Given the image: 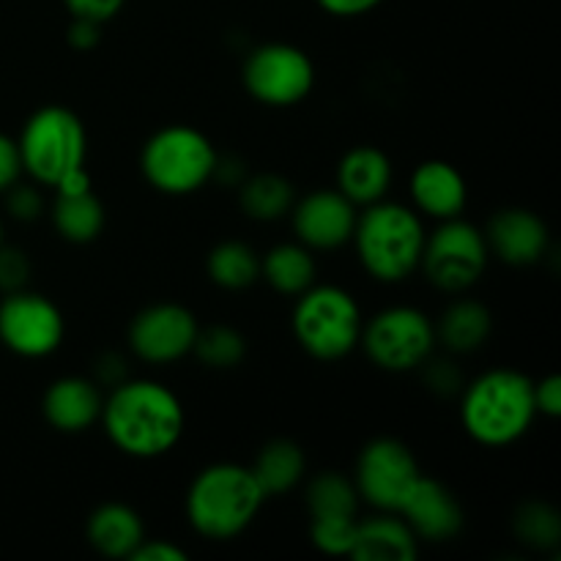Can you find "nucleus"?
I'll return each instance as SVG.
<instances>
[{
    "instance_id": "f257e3e1",
    "label": "nucleus",
    "mask_w": 561,
    "mask_h": 561,
    "mask_svg": "<svg viewBox=\"0 0 561 561\" xmlns=\"http://www.w3.org/2000/svg\"><path fill=\"white\" fill-rule=\"evenodd\" d=\"M99 420L121 453L142 460L168 455L184 433L179 398L164 383L148 378L115 383Z\"/></svg>"
},
{
    "instance_id": "f03ea898",
    "label": "nucleus",
    "mask_w": 561,
    "mask_h": 561,
    "mask_svg": "<svg viewBox=\"0 0 561 561\" xmlns=\"http://www.w3.org/2000/svg\"><path fill=\"white\" fill-rule=\"evenodd\" d=\"M535 416V381L518 370L482 373L460 400L463 431L482 447L515 444L526 436Z\"/></svg>"
},
{
    "instance_id": "7ed1b4c3",
    "label": "nucleus",
    "mask_w": 561,
    "mask_h": 561,
    "mask_svg": "<svg viewBox=\"0 0 561 561\" xmlns=\"http://www.w3.org/2000/svg\"><path fill=\"white\" fill-rule=\"evenodd\" d=\"M263 496L247 466L214 463L192 480L186 491V518L206 540H233L261 513Z\"/></svg>"
},
{
    "instance_id": "20e7f679",
    "label": "nucleus",
    "mask_w": 561,
    "mask_h": 561,
    "mask_svg": "<svg viewBox=\"0 0 561 561\" xmlns=\"http://www.w3.org/2000/svg\"><path fill=\"white\" fill-rule=\"evenodd\" d=\"M422 219L400 203L378 201L356 217L354 244L362 266L378 283H403L420 268L425 250Z\"/></svg>"
},
{
    "instance_id": "39448f33",
    "label": "nucleus",
    "mask_w": 561,
    "mask_h": 561,
    "mask_svg": "<svg viewBox=\"0 0 561 561\" xmlns=\"http://www.w3.org/2000/svg\"><path fill=\"white\" fill-rule=\"evenodd\" d=\"M362 312L354 296L337 285H310L294 310V334L321 362L348 356L362 340Z\"/></svg>"
},
{
    "instance_id": "423d86ee",
    "label": "nucleus",
    "mask_w": 561,
    "mask_h": 561,
    "mask_svg": "<svg viewBox=\"0 0 561 561\" xmlns=\"http://www.w3.org/2000/svg\"><path fill=\"white\" fill-rule=\"evenodd\" d=\"M16 146L22 170L44 186H58L66 175L85 168V126L66 107L36 110Z\"/></svg>"
},
{
    "instance_id": "0eeeda50",
    "label": "nucleus",
    "mask_w": 561,
    "mask_h": 561,
    "mask_svg": "<svg viewBox=\"0 0 561 561\" xmlns=\"http://www.w3.org/2000/svg\"><path fill=\"white\" fill-rule=\"evenodd\" d=\"M217 151L203 131L168 126L146 142L140 157L142 175L164 195H192L214 179Z\"/></svg>"
},
{
    "instance_id": "6e6552de",
    "label": "nucleus",
    "mask_w": 561,
    "mask_h": 561,
    "mask_svg": "<svg viewBox=\"0 0 561 561\" xmlns=\"http://www.w3.org/2000/svg\"><path fill=\"white\" fill-rule=\"evenodd\" d=\"M359 343H365L367 356L376 367L387 373H405L431 359L436 327L416 307H389L362 327Z\"/></svg>"
},
{
    "instance_id": "1a4fd4ad",
    "label": "nucleus",
    "mask_w": 561,
    "mask_h": 561,
    "mask_svg": "<svg viewBox=\"0 0 561 561\" xmlns=\"http://www.w3.org/2000/svg\"><path fill=\"white\" fill-rule=\"evenodd\" d=\"M488 241L482 230L463 219H444L442 228L425 239L420 266L427 279L447 294L469 290L488 266Z\"/></svg>"
},
{
    "instance_id": "9d476101",
    "label": "nucleus",
    "mask_w": 561,
    "mask_h": 561,
    "mask_svg": "<svg viewBox=\"0 0 561 561\" xmlns=\"http://www.w3.org/2000/svg\"><path fill=\"white\" fill-rule=\"evenodd\" d=\"M316 85V66L305 49L272 42L252 49L244 64V88L268 107H294L305 102Z\"/></svg>"
},
{
    "instance_id": "9b49d317",
    "label": "nucleus",
    "mask_w": 561,
    "mask_h": 561,
    "mask_svg": "<svg viewBox=\"0 0 561 561\" xmlns=\"http://www.w3.org/2000/svg\"><path fill=\"white\" fill-rule=\"evenodd\" d=\"M414 453L398 438H373L356 460L354 485L359 499L381 513H400L420 480Z\"/></svg>"
},
{
    "instance_id": "f8f14e48",
    "label": "nucleus",
    "mask_w": 561,
    "mask_h": 561,
    "mask_svg": "<svg viewBox=\"0 0 561 561\" xmlns=\"http://www.w3.org/2000/svg\"><path fill=\"white\" fill-rule=\"evenodd\" d=\"M310 540L329 557H348L359 526V493L348 477L323 471L307 488Z\"/></svg>"
},
{
    "instance_id": "ddd939ff",
    "label": "nucleus",
    "mask_w": 561,
    "mask_h": 561,
    "mask_svg": "<svg viewBox=\"0 0 561 561\" xmlns=\"http://www.w3.org/2000/svg\"><path fill=\"white\" fill-rule=\"evenodd\" d=\"M0 340L14 354L38 359L64 343V316L42 294L14 290L0 305Z\"/></svg>"
},
{
    "instance_id": "4468645a",
    "label": "nucleus",
    "mask_w": 561,
    "mask_h": 561,
    "mask_svg": "<svg viewBox=\"0 0 561 561\" xmlns=\"http://www.w3.org/2000/svg\"><path fill=\"white\" fill-rule=\"evenodd\" d=\"M197 329V318L186 307L162 301L137 312L129 327V345L137 359L148 365H173L192 354Z\"/></svg>"
},
{
    "instance_id": "2eb2a0df",
    "label": "nucleus",
    "mask_w": 561,
    "mask_h": 561,
    "mask_svg": "<svg viewBox=\"0 0 561 561\" xmlns=\"http://www.w3.org/2000/svg\"><path fill=\"white\" fill-rule=\"evenodd\" d=\"M294 230L307 250H337L354 239L356 206L340 190H318L290 208Z\"/></svg>"
},
{
    "instance_id": "dca6fc26",
    "label": "nucleus",
    "mask_w": 561,
    "mask_h": 561,
    "mask_svg": "<svg viewBox=\"0 0 561 561\" xmlns=\"http://www.w3.org/2000/svg\"><path fill=\"white\" fill-rule=\"evenodd\" d=\"M398 515H403L416 540L444 542L458 537L463 529V510H460L458 499L447 485L431 480V477L416 480Z\"/></svg>"
},
{
    "instance_id": "f3484780",
    "label": "nucleus",
    "mask_w": 561,
    "mask_h": 561,
    "mask_svg": "<svg viewBox=\"0 0 561 561\" xmlns=\"http://www.w3.org/2000/svg\"><path fill=\"white\" fill-rule=\"evenodd\" d=\"M488 250L510 266H531L548 250V228L529 208H504L488 225Z\"/></svg>"
},
{
    "instance_id": "a211bd4d",
    "label": "nucleus",
    "mask_w": 561,
    "mask_h": 561,
    "mask_svg": "<svg viewBox=\"0 0 561 561\" xmlns=\"http://www.w3.org/2000/svg\"><path fill=\"white\" fill-rule=\"evenodd\" d=\"M411 197L422 214L444 222L463 214L469 190L458 168L442 159H427L411 175Z\"/></svg>"
},
{
    "instance_id": "6ab92c4d",
    "label": "nucleus",
    "mask_w": 561,
    "mask_h": 561,
    "mask_svg": "<svg viewBox=\"0 0 561 561\" xmlns=\"http://www.w3.org/2000/svg\"><path fill=\"white\" fill-rule=\"evenodd\" d=\"M102 392L80 376L58 378L44 394V416L60 433H82L102 416Z\"/></svg>"
},
{
    "instance_id": "aec40b11",
    "label": "nucleus",
    "mask_w": 561,
    "mask_h": 561,
    "mask_svg": "<svg viewBox=\"0 0 561 561\" xmlns=\"http://www.w3.org/2000/svg\"><path fill=\"white\" fill-rule=\"evenodd\" d=\"M392 184V162L376 146L351 148L337 168V190L354 206H373L383 201Z\"/></svg>"
},
{
    "instance_id": "412c9836",
    "label": "nucleus",
    "mask_w": 561,
    "mask_h": 561,
    "mask_svg": "<svg viewBox=\"0 0 561 561\" xmlns=\"http://www.w3.org/2000/svg\"><path fill=\"white\" fill-rule=\"evenodd\" d=\"M348 557L356 561H414L420 557V540L394 513L376 515L359 520Z\"/></svg>"
},
{
    "instance_id": "4be33fe9",
    "label": "nucleus",
    "mask_w": 561,
    "mask_h": 561,
    "mask_svg": "<svg viewBox=\"0 0 561 561\" xmlns=\"http://www.w3.org/2000/svg\"><path fill=\"white\" fill-rule=\"evenodd\" d=\"M88 540L102 557L131 559V553L146 540V526L129 504L110 502L93 510L88 518Z\"/></svg>"
},
{
    "instance_id": "5701e85b",
    "label": "nucleus",
    "mask_w": 561,
    "mask_h": 561,
    "mask_svg": "<svg viewBox=\"0 0 561 561\" xmlns=\"http://www.w3.org/2000/svg\"><path fill=\"white\" fill-rule=\"evenodd\" d=\"M305 469L307 460L299 444L288 442V438H274L261 449L255 466H252V474H255L263 496L272 499L294 491L305 477Z\"/></svg>"
},
{
    "instance_id": "b1692460",
    "label": "nucleus",
    "mask_w": 561,
    "mask_h": 561,
    "mask_svg": "<svg viewBox=\"0 0 561 561\" xmlns=\"http://www.w3.org/2000/svg\"><path fill=\"white\" fill-rule=\"evenodd\" d=\"M53 222L66 241L88 244L104 228V206L91 186L85 190H58L53 206Z\"/></svg>"
},
{
    "instance_id": "393cba45",
    "label": "nucleus",
    "mask_w": 561,
    "mask_h": 561,
    "mask_svg": "<svg viewBox=\"0 0 561 561\" xmlns=\"http://www.w3.org/2000/svg\"><path fill=\"white\" fill-rule=\"evenodd\" d=\"M493 318L485 305L474 299L455 301L447 312L442 316L436 329V337L447 345L453 354H471V351L482 348L485 340L491 337Z\"/></svg>"
},
{
    "instance_id": "a878e982",
    "label": "nucleus",
    "mask_w": 561,
    "mask_h": 561,
    "mask_svg": "<svg viewBox=\"0 0 561 561\" xmlns=\"http://www.w3.org/2000/svg\"><path fill=\"white\" fill-rule=\"evenodd\" d=\"M261 277L277 294L299 296L316 285V257L305 244H279L261 261Z\"/></svg>"
},
{
    "instance_id": "bb28decb",
    "label": "nucleus",
    "mask_w": 561,
    "mask_h": 561,
    "mask_svg": "<svg viewBox=\"0 0 561 561\" xmlns=\"http://www.w3.org/2000/svg\"><path fill=\"white\" fill-rule=\"evenodd\" d=\"M296 203V192L288 179L277 173L252 175L241 184V208L247 217L257 222H274V219L290 214Z\"/></svg>"
},
{
    "instance_id": "cd10ccee",
    "label": "nucleus",
    "mask_w": 561,
    "mask_h": 561,
    "mask_svg": "<svg viewBox=\"0 0 561 561\" xmlns=\"http://www.w3.org/2000/svg\"><path fill=\"white\" fill-rule=\"evenodd\" d=\"M208 277L225 290H244L261 277V257L244 241H222L208 255Z\"/></svg>"
},
{
    "instance_id": "c85d7f7f",
    "label": "nucleus",
    "mask_w": 561,
    "mask_h": 561,
    "mask_svg": "<svg viewBox=\"0 0 561 561\" xmlns=\"http://www.w3.org/2000/svg\"><path fill=\"white\" fill-rule=\"evenodd\" d=\"M192 351L211 370H233V367H239L244 362L247 343L241 337V332L219 323V327L211 329H197L195 348Z\"/></svg>"
},
{
    "instance_id": "c756f323",
    "label": "nucleus",
    "mask_w": 561,
    "mask_h": 561,
    "mask_svg": "<svg viewBox=\"0 0 561 561\" xmlns=\"http://www.w3.org/2000/svg\"><path fill=\"white\" fill-rule=\"evenodd\" d=\"M515 535L537 551H553L561 540V518L546 502H529L515 513Z\"/></svg>"
},
{
    "instance_id": "7c9ffc66",
    "label": "nucleus",
    "mask_w": 561,
    "mask_h": 561,
    "mask_svg": "<svg viewBox=\"0 0 561 561\" xmlns=\"http://www.w3.org/2000/svg\"><path fill=\"white\" fill-rule=\"evenodd\" d=\"M27 274H31V263H27L25 252L0 244V290H5V294L22 290L27 283Z\"/></svg>"
},
{
    "instance_id": "2f4dec72",
    "label": "nucleus",
    "mask_w": 561,
    "mask_h": 561,
    "mask_svg": "<svg viewBox=\"0 0 561 561\" xmlns=\"http://www.w3.org/2000/svg\"><path fill=\"white\" fill-rule=\"evenodd\" d=\"M66 9L71 16H80V20H93V22H107L124 9L126 0H64Z\"/></svg>"
},
{
    "instance_id": "473e14b6",
    "label": "nucleus",
    "mask_w": 561,
    "mask_h": 561,
    "mask_svg": "<svg viewBox=\"0 0 561 561\" xmlns=\"http://www.w3.org/2000/svg\"><path fill=\"white\" fill-rule=\"evenodd\" d=\"M422 367H425V381H427V389L436 394H453L458 392L460 387V373L455 370L449 362H431L425 359L422 362Z\"/></svg>"
},
{
    "instance_id": "72a5a7b5",
    "label": "nucleus",
    "mask_w": 561,
    "mask_h": 561,
    "mask_svg": "<svg viewBox=\"0 0 561 561\" xmlns=\"http://www.w3.org/2000/svg\"><path fill=\"white\" fill-rule=\"evenodd\" d=\"M22 173L20 146L11 137L0 135V192H9Z\"/></svg>"
},
{
    "instance_id": "f704fd0d",
    "label": "nucleus",
    "mask_w": 561,
    "mask_h": 561,
    "mask_svg": "<svg viewBox=\"0 0 561 561\" xmlns=\"http://www.w3.org/2000/svg\"><path fill=\"white\" fill-rule=\"evenodd\" d=\"M535 405H537V414L557 420L561 414V378L559 376H548L542 378L540 383H535Z\"/></svg>"
},
{
    "instance_id": "c9c22d12",
    "label": "nucleus",
    "mask_w": 561,
    "mask_h": 561,
    "mask_svg": "<svg viewBox=\"0 0 561 561\" xmlns=\"http://www.w3.org/2000/svg\"><path fill=\"white\" fill-rule=\"evenodd\" d=\"M11 195H9V211L14 214L16 219L22 222H31V219L38 217L42 211V197L31 190V186H11Z\"/></svg>"
},
{
    "instance_id": "e433bc0d",
    "label": "nucleus",
    "mask_w": 561,
    "mask_h": 561,
    "mask_svg": "<svg viewBox=\"0 0 561 561\" xmlns=\"http://www.w3.org/2000/svg\"><path fill=\"white\" fill-rule=\"evenodd\" d=\"M135 561H186V551L164 540H142L140 548L131 553Z\"/></svg>"
},
{
    "instance_id": "4c0bfd02",
    "label": "nucleus",
    "mask_w": 561,
    "mask_h": 561,
    "mask_svg": "<svg viewBox=\"0 0 561 561\" xmlns=\"http://www.w3.org/2000/svg\"><path fill=\"white\" fill-rule=\"evenodd\" d=\"M102 22H93V20H80V16H71V27H69V44L75 49H93L102 38L99 33Z\"/></svg>"
},
{
    "instance_id": "58836bf2",
    "label": "nucleus",
    "mask_w": 561,
    "mask_h": 561,
    "mask_svg": "<svg viewBox=\"0 0 561 561\" xmlns=\"http://www.w3.org/2000/svg\"><path fill=\"white\" fill-rule=\"evenodd\" d=\"M316 3L332 16H362L381 5L383 0H316Z\"/></svg>"
},
{
    "instance_id": "ea45409f",
    "label": "nucleus",
    "mask_w": 561,
    "mask_h": 561,
    "mask_svg": "<svg viewBox=\"0 0 561 561\" xmlns=\"http://www.w3.org/2000/svg\"><path fill=\"white\" fill-rule=\"evenodd\" d=\"M126 376V367L124 362L118 359V356H104L102 362H99V378H102V383H110V387H115V383L124 381Z\"/></svg>"
},
{
    "instance_id": "a19ab883",
    "label": "nucleus",
    "mask_w": 561,
    "mask_h": 561,
    "mask_svg": "<svg viewBox=\"0 0 561 561\" xmlns=\"http://www.w3.org/2000/svg\"><path fill=\"white\" fill-rule=\"evenodd\" d=\"M0 244H3V228H0Z\"/></svg>"
}]
</instances>
